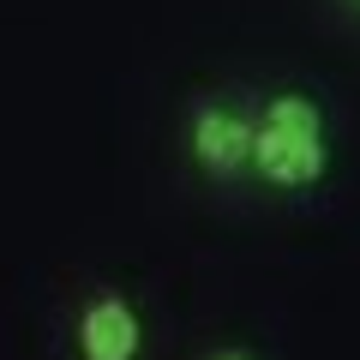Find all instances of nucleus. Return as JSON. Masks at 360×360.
Instances as JSON below:
<instances>
[{"label": "nucleus", "mask_w": 360, "mask_h": 360, "mask_svg": "<svg viewBox=\"0 0 360 360\" xmlns=\"http://www.w3.org/2000/svg\"><path fill=\"white\" fill-rule=\"evenodd\" d=\"M186 150L205 180H240L252 162V108L234 96H205L186 115Z\"/></svg>", "instance_id": "obj_2"}, {"label": "nucleus", "mask_w": 360, "mask_h": 360, "mask_svg": "<svg viewBox=\"0 0 360 360\" xmlns=\"http://www.w3.org/2000/svg\"><path fill=\"white\" fill-rule=\"evenodd\" d=\"M72 348H78V360H139L144 354V312L132 307V295L103 288V295H90L78 307Z\"/></svg>", "instance_id": "obj_3"}, {"label": "nucleus", "mask_w": 360, "mask_h": 360, "mask_svg": "<svg viewBox=\"0 0 360 360\" xmlns=\"http://www.w3.org/2000/svg\"><path fill=\"white\" fill-rule=\"evenodd\" d=\"M330 120L324 103L307 90H276L264 108L252 115V162L246 174H258L276 193H312L330 174Z\"/></svg>", "instance_id": "obj_1"}, {"label": "nucleus", "mask_w": 360, "mask_h": 360, "mask_svg": "<svg viewBox=\"0 0 360 360\" xmlns=\"http://www.w3.org/2000/svg\"><path fill=\"white\" fill-rule=\"evenodd\" d=\"M354 6H360V0H354Z\"/></svg>", "instance_id": "obj_5"}, {"label": "nucleus", "mask_w": 360, "mask_h": 360, "mask_svg": "<svg viewBox=\"0 0 360 360\" xmlns=\"http://www.w3.org/2000/svg\"><path fill=\"white\" fill-rule=\"evenodd\" d=\"M205 360H258L252 348H240V342H229V348H217V354H205Z\"/></svg>", "instance_id": "obj_4"}]
</instances>
